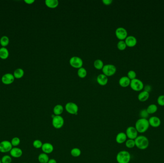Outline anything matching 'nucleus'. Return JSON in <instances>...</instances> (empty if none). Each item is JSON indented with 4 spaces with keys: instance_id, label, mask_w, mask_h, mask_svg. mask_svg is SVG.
Returning a JSON list of instances; mask_svg holds the SVG:
<instances>
[{
    "instance_id": "58836bf2",
    "label": "nucleus",
    "mask_w": 164,
    "mask_h": 163,
    "mask_svg": "<svg viewBox=\"0 0 164 163\" xmlns=\"http://www.w3.org/2000/svg\"><path fill=\"white\" fill-rule=\"evenodd\" d=\"M144 91H146V92H150L151 91H152V86L150 85H146L144 87Z\"/></svg>"
},
{
    "instance_id": "412c9836",
    "label": "nucleus",
    "mask_w": 164,
    "mask_h": 163,
    "mask_svg": "<svg viewBox=\"0 0 164 163\" xmlns=\"http://www.w3.org/2000/svg\"><path fill=\"white\" fill-rule=\"evenodd\" d=\"M59 2L58 0H46L45 4L47 6L50 8H55L59 5Z\"/></svg>"
},
{
    "instance_id": "f03ea898",
    "label": "nucleus",
    "mask_w": 164,
    "mask_h": 163,
    "mask_svg": "<svg viewBox=\"0 0 164 163\" xmlns=\"http://www.w3.org/2000/svg\"><path fill=\"white\" fill-rule=\"evenodd\" d=\"M135 141V147L140 150H145L149 145V140L145 135H138Z\"/></svg>"
},
{
    "instance_id": "20e7f679",
    "label": "nucleus",
    "mask_w": 164,
    "mask_h": 163,
    "mask_svg": "<svg viewBox=\"0 0 164 163\" xmlns=\"http://www.w3.org/2000/svg\"><path fill=\"white\" fill-rule=\"evenodd\" d=\"M103 74L107 76H111L115 74L117 71V68L112 64H106L104 65L102 69Z\"/></svg>"
},
{
    "instance_id": "37998d69",
    "label": "nucleus",
    "mask_w": 164,
    "mask_h": 163,
    "mask_svg": "<svg viewBox=\"0 0 164 163\" xmlns=\"http://www.w3.org/2000/svg\"><path fill=\"white\" fill-rule=\"evenodd\" d=\"M0 163H1V160L0 159Z\"/></svg>"
},
{
    "instance_id": "bb28decb",
    "label": "nucleus",
    "mask_w": 164,
    "mask_h": 163,
    "mask_svg": "<svg viewBox=\"0 0 164 163\" xmlns=\"http://www.w3.org/2000/svg\"><path fill=\"white\" fill-rule=\"evenodd\" d=\"M94 66L96 69L100 70V69H102L104 65L102 60L100 59H98L94 61Z\"/></svg>"
},
{
    "instance_id": "a211bd4d",
    "label": "nucleus",
    "mask_w": 164,
    "mask_h": 163,
    "mask_svg": "<svg viewBox=\"0 0 164 163\" xmlns=\"http://www.w3.org/2000/svg\"><path fill=\"white\" fill-rule=\"evenodd\" d=\"M127 140V135L125 133L123 132L119 133L116 137V141L117 142V143L119 144H122L123 143H125Z\"/></svg>"
},
{
    "instance_id": "1a4fd4ad",
    "label": "nucleus",
    "mask_w": 164,
    "mask_h": 163,
    "mask_svg": "<svg viewBox=\"0 0 164 163\" xmlns=\"http://www.w3.org/2000/svg\"><path fill=\"white\" fill-rule=\"evenodd\" d=\"M66 111L70 114H77L78 112V106L76 103L69 102L66 103L65 106Z\"/></svg>"
},
{
    "instance_id": "dca6fc26",
    "label": "nucleus",
    "mask_w": 164,
    "mask_h": 163,
    "mask_svg": "<svg viewBox=\"0 0 164 163\" xmlns=\"http://www.w3.org/2000/svg\"><path fill=\"white\" fill-rule=\"evenodd\" d=\"M41 149L44 153L49 154L53 152L54 150V147L53 144H51L50 143H45L43 144Z\"/></svg>"
},
{
    "instance_id": "2f4dec72",
    "label": "nucleus",
    "mask_w": 164,
    "mask_h": 163,
    "mask_svg": "<svg viewBox=\"0 0 164 163\" xmlns=\"http://www.w3.org/2000/svg\"><path fill=\"white\" fill-rule=\"evenodd\" d=\"M127 47V45L124 40H120L117 44V47L120 50H124Z\"/></svg>"
},
{
    "instance_id": "423d86ee",
    "label": "nucleus",
    "mask_w": 164,
    "mask_h": 163,
    "mask_svg": "<svg viewBox=\"0 0 164 163\" xmlns=\"http://www.w3.org/2000/svg\"><path fill=\"white\" fill-rule=\"evenodd\" d=\"M70 64L73 68L79 69L83 66V61L81 57L73 56L70 58L69 60Z\"/></svg>"
},
{
    "instance_id": "4be33fe9",
    "label": "nucleus",
    "mask_w": 164,
    "mask_h": 163,
    "mask_svg": "<svg viewBox=\"0 0 164 163\" xmlns=\"http://www.w3.org/2000/svg\"><path fill=\"white\" fill-rule=\"evenodd\" d=\"M9 52L6 47L0 48V59L5 60L9 57Z\"/></svg>"
},
{
    "instance_id": "6e6552de",
    "label": "nucleus",
    "mask_w": 164,
    "mask_h": 163,
    "mask_svg": "<svg viewBox=\"0 0 164 163\" xmlns=\"http://www.w3.org/2000/svg\"><path fill=\"white\" fill-rule=\"evenodd\" d=\"M13 147L10 141L4 140L0 142V152L7 153L10 152Z\"/></svg>"
},
{
    "instance_id": "e433bc0d",
    "label": "nucleus",
    "mask_w": 164,
    "mask_h": 163,
    "mask_svg": "<svg viewBox=\"0 0 164 163\" xmlns=\"http://www.w3.org/2000/svg\"><path fill=\"white\" fill-rule=\"evenodd\" d=\"M136 73L133 70H129L127 74V76L131 80L136 79Z\"/></svg>"
},
{
    "instance_id": "c85d7f7f",
    "label": "nucleus",
    "mask_w": 164,
    "mask_h": 163,
    "mask_svg": "<svg viewBox=\"0 0 164 163\" xmlns=\"http://www.w3.org/2000/svg\"><path fill=\"white\" fill-rule=\"evenodd\" d=\"M77 74L80 78H82V79L85 78L87 75V71H86V69L83 67H81V68L78 69Z\"/></svg>"
},
{
    "instance_id": "c03bdc74",
    "label": "nucleus",
    "mask_w": 164,
    "mask_h": 163,
    "mask_svg": "<svg viewBox=\"0 0 164 163\" xmlns=\"http://www.w3.org/2000/svg\"></svg>"
},
{
    "instance_id": "a19ab883",
    "label": "nucleus",
    "mask_w": 164,
    "mask_h": 163,
    "mask_svg": "<svg viewBox=\"0 0 164 163\" xmlns=\"http://www.w3.org/2000/svg\"><path fill=\"white\" fill-rule=\"evenodd\" d=\"M24 2L27 4H32L35 2L34 0H24Z\"/></svg>"
},
{
    "instance_id": "9d476101",
    "label": "nucleus",
    "mask_w": 164,
    "mask_h": 163,
    "mask_svg": "<svg viewBox=\"0 0 164 163\" xmlns=\"http://www.w3.org/2000/svg\"><path fill=\"white\" fill-rule=\"evenodd\" d=\"M126 134L129 139L135 140L138 136V132L135 127L129 126L126 130Z\"/></svg>"
},
{
    "instance_id": "72a5a7b5",
    "label": "nucleus",
    "mask_w": 164,
    "mask_h": 163,
    "mask_svg": "<svg viewBox=\"0 0 164 163\" xmlns=\"http://www.w3.org/2000/svg\"><path fill=\"white\" fill-rule=\"evenodd\" d=\"M1 163H11L12 162V157L9 155H5L1 158Z\"/></svg>"
},
{
    "instance_id": "6ab92c4d",
    "label": "nucleus",
    "mask_w": 164,
    "mask_h": 163,
    "mask_svg": "<svg viewBox=\"0 0 164 163\" xmlns=\"http://www.w3.org/2000/svg\"><path fill=\"white\" fill-rule=\"evenodd\" d=\"M131 79L127 76H122L119 81V85L122 87H127L130 85Z\"/></svg>"
},
{
    "instance_id": "f3484780",
    "label": "nucleus",
    "mask_w": 164,
    "mask_h": 163,
    "mask_svg": "<svg viewBox=\"0 0 164 163\" xmlns=\"http://www.w3.org/2000/svg\"><path fill=\"white\" fill-rule=\"evenodd\" d=\"M96 81L98 82L100 85L105 86L106 85L108 82V76H106L105 74H99L97 77Z\"/></svg>"
},
{
    "instance_id": "ddd939ff",
    "label": "nucleus",
    "mask_w": 164,
    "mask_h": 163,
    "mask_svg": "<svg viewBox=\"0 0 164 163\" xmlns=\"http://www.w3.org/2000/svg\"><path fill=\"white\" fill-rule=\"evenodd\" d=\"M14 76L13 74L7 73L3 75L1 78V82L5 85H10L13 83L14 80Z\"/></svg>"
},
{
    "instance_id": "cd10ccee",
    "label": "nucleus",
    "mask_w": 164,
    "mask_h": 163,
    "mask_svg": "<svg viewBox=\"0 0 164 163\" xmlns=\"http://www.w3.org/2000/svg\"><path fill=\"white\" fill-rule=\"evenodd\" d=\"M9 39L7 36H3L0 39V44L2 47H5L9 45Z\"/></svg>"
},
{
    "instance_id": "4c0bfd02",
    "label": "nucleus",
    "mask_w": 164,
    "mask_h": 163,
    "mask_svg": "<svg viewBox=\"0 0 164 163\" xmlns=\"http://www.w3.org/2000/svg\"><path fill=\"white\" fill-rule=\"evenodd\" d=\"M158 104L161 106H164V95L159 96L157 99Z\"/></svg>"
},
{
    "instance_id": "9b49d317",
    "label": "nucleus",
    "mask_w": 164,
    "mask_h": 163,
    "mask_svg": "<svg viewBox=\"0 0 164 163\" xmlns=\"http://www.w3.org/2000/svg\"><path fill=\"white\" fill-rule=\"evenodd\" d=\"M115 34L119 39L123 40L128 36V32L123 27H119L116 29Z\"/></svg>"
},
{
    "instance_id": "2eb2a0df",
    "label": "nucleus",
    "mask_w": 164,
    "mask_h": 163,
    "mask_svg": "<svg viewBox=\"0 0 164 163\" xmlns=\"http://www.w3.org/2000/svg\"><path fill=\"white\" fill-rule=\"evenodd\" d=\"M126 45L129 47H133L137 44V40L136 37L133 36H129L125 39Z\"/></svg>"
},
{
    "instance_id": "393cba45",
    "label": "nucleus",
    "mask_w": 164,
    "mask_h": 163,
    "mask_svg": "<svg viewBox=\"0 0 164 163\" xmlns=\"http://www.w3.org/2000/svg\"><path fill=\"white\" fill-rule=\"evenodd\" d=\"M63 110L64 108L62 105L57 104L54 106L53 108V112L55 115H60L63 114Z\"/></svg>"
},
{
    "instance_id": "a878e982",
    "label": "nucleus",
    "mask_w": 164,
    "mask_h": 163,
    "mask_svg": "<svg viewBox=\"0 0 164 163\" xmlns=\"http://www.w3.org/2000/svg\"><path fill=\"white\" fill-rule=\"evenodd\" d=\"M158 106L155 104H151L149 105L146 109V110L149 114H155V112L158 111Z\"/></svg>"
},
{
    "instance_id": "7ed1b4c3",
    "label": "nucleus",
    "mask_w": 164,
    "mask_h": 163,
    "mask_svg": "<svg viewBox=\"0 0 164 163\" xmlns=\"http://www.w3.org/2000/svg\"><path fill=\"white\" fill-rule=\"evenodd\" d=\"M131 159L130 153L127 151L122 150L119 152L116 157L118 163H129Z\"/></svg>"
},
{
    "instance_id": "0eeeda50",
    "label": "nucleus",
    "mask_w": 164,
    "mask_h": 163,
    "mask_svg": "<svg viewBox=\"0 0 164 163\" xmlns=\"http://www.w3.org/2000/svg\"><path fill=\"white\" fill-rule=\"evenodd\" d=\"M64 119L60 115H55L53 118L52 124L56 129H60L64 125Z\"/></svg>"
},
{
    "instance_id": "79ce46f5",
    "label": "nucleus",
    "mask_w": 164,
    "mask_h": 163,
    "mask_svg": "<svg viewBox=\"0 0 164 163\" xmlns=\"http://www.w3.org/2000/svg\"><path fill=\"white\" fill-rule=\"evenodd\" d=\"M47 163H57V161L54 159H50L49 160V162Z\"/></svg>"
},
{
    "instance_id": "c9c22d12",
    "label": "nucleus",
    "mask_w": 164,
    "mask_h": 163,
    "mask_svg": "<svg viewBox=\"0 0 164 163\" xmlns=\"http://www.w3.org/2000/svg\"><path fill=\"white\" fill-rule=\"evenodd\" d=\"M140 116L141 118L147 119L148 117L149 114L148 113L146 109H142L141 110L140 112Z\"/></svg>"
},
{
    "instance_id": "39448f33",
    "label": "nucleus",
    "mask_w": 164,
    "mask_h": 163,
    "mask_svg": "<svg viewBox=\"0 0 164 163\" xmlns=\"http://www.w3.org/2000/svg\"><path fill=\"white\" fill-rule=\"evenodd\" d=\"M131 88L135 91L139 92L144 89V85L142 80L138 79H135L131 80Z\"/></svg>"
},
{
    "instance_id": "f8f14e48",
    "label": "nucleus",
    "mask_w": 164,
    "mask_h": 163,
    "mask_svg": "<svg viewBox=\"0 0 164 163\" xmlns=\"http://www.w3.org/2000/svg\"><path fill=\"white\" fill-rule=\"evenodd\" d=\"M149 125L153 128H158L161 125V121L158 116H153L148 119Z\"/></svg>"
},
{
    "instance_id": "5701e85b",
    "label": "nucleus",
    "mask_w": 164,
    "mask_h": 163,
    "mask_svg": "<svg viewBox=\"0 0 164 163\" xmlns=\"http://www.w3.org/2000/svg\"><path fill=\"white\" fill-rule=\"evenodd\" d=\"M49 160V156L45 153H41L38 157V160L40 163H47Z\"/></svg>"
},
{
    "instance_id": "473e14b6",
    "label": "nucleus",
    "mask_w": 164,
    "mask_h": 163,
    "mask_svg": "<svg viewBox=\"0 0 164 163\" xmlns=\"http://www.w3.org/2000/svg\"><path fill=\"white\" fill-rule=\"evenodd\" d=\"M21 141L19 138L18 137H14L12 138L11 141V144L13 147H17L20 144Z\"/></svg>"
},
{
    "instance_id": "c756f323",
    "label": "nucleus",
    "mask_w": 164,
    "mask_h": 163,
    "mask_svg": "<svg viewBox=\"0 0 164 163\" xmlns=\"http://www.w3.org/2000/svg\"><path fill=\"white\" fill-rule=\"evenodd\" d=\"M126 147L129 149H132L135 147V140L128 139L125 142Z\"/></svg>"
},
{
    "instance_id": "7c9ffc66",
    "label": "nucleus",
    "mask_w": 164,
    "mask_h": 163,
    "mask_svg": "<svg viewBox=\"0 0 164 163\" xmlns=\"http://www.w3.org/2000/svg\"><path fill=\"white\" fill-rule=\"evenodd\" d=\"M70 154L73 157H79L81 154V151L78 148H74L70 151Z\"/></svg>"
},
{
    "instance_id": "f257e3e1",
    "label": "nucleus",
    "mask_w": 164,
    "mask_h": 163,
    "mask_svg": "<svg viewBox=\"0 0 164 163\" xmlns=\"http://www.w3.org/2000/svg\"><path fill=\"white\" fill-rule=\"evenodd\" d=\"M150 127L147 119L140 118L137 120L135 124V128L140 134L145 133Z\"/></svg>"
},
{
    "instance_id": "4468645a",
    "label": "nucleus",
    "mask_w": 164,
    "mask_h": 163,
    "mask_svg": "<svg viewBox=\"0 0 164 163\" xmlns=\"http://www.w3.org/2000/svg\"><path fill=\"white\" fill-rule=\"evenodd\" d=\"M9 153L11 157L15 158H19L23 155V151L22 149L17 147H13Z\"/></svg>"
},
{
    "instance_id": "b1692460",
    "label": "nucleus",
    "mask_w": 164,
    "mask_h": 163,
    "mask_svg": "<svg viewBox=\"0 0 164 163\" xmlns=\"http://www.w3.org/2000/svg\"><path fill=\"white\" fill-rule=\"evenodd\" d=\"M13 75L14 76V78L17 79H19L22 78L24 75V71L23 69L20 68L14 70Z\"/></svg>"
},
{
    "instance_id": "f704fd0d",
    "label": "nucleus",
    "mask_w": 164,
    "mask_h": 163,
    "mask_svg": "<svg viewBox=\"0 0 164 163\" xmlns=\"http://www.w3.org/2000/svg\"><path fill=\"white\" fill-rule=\"evenodd\" d=\"M43 144L42 142L40 140H35L33 143V147L36 149L41 148V147H42Z\"/></svg>"
},
{
    "instance_id": "ea45409f",
    "label": "nucleus",
    "mask_w": 164,
    "mask_h": 163,
    "mask_svg": "<svg viewBox=\"0 0 164 163\" xmlns=\"http://www.w3.org/2000/svg\"><path fill=\"white\" fill-rule=\"evenodd\" d=\"M112 0H103L102 2L105 5H110L112 3Z\"/></svg>"
},
{
    "instance_id": "aec40b11",
    "label": "nucleus",
    "mask_w": 164,
    "mask_h": 163,
    "mask_svg": "<svg viewBox=\"0 0 164 163\" xmlns=\"http://www.w3.org/2000/svg\"><path fill=\"white\" fill-rule=\"evenodd\" d=\"M149 93L146 91H142L138 95V99L141 102H145L149 98Z\"/></svg>"
}]
</instances>
